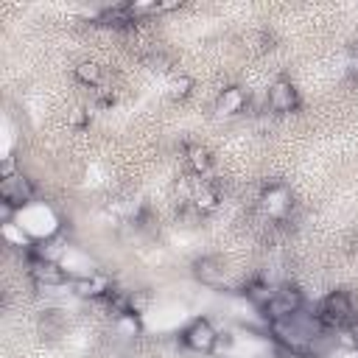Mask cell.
<instances>
[{
  "label": "cell",
  "instance_id": "obj_1",
  "mask_svg": "<svg viewBox=\"0 0 358 358\" xmlns=\"http://www.w3.org/2000/svg\"><path fill=\"white\" fill-rule=\"evenodd\" d=\"M257 210H260L263 221H274V224H291V210H294V196H291V187H288L282 179L263 182Z\"/></svg>",
  "mask_w": 358,
  "mask_h": 358
},
{
  "label": "cell",
  "instance_id": "obj_2",
  "mask_svg": "<svg viewBox=\"0 0 358 358\" xmlns=\"http://www.w3.org/2000/svg\"><path fill=\"white\" fill-rule=\"evenodd\" d=\"M316 316H319V322L324 324V330H344L358 313H355V308H352L350 294H344V291H330V294L322 299Z\"/></svg>",
  "mask_w": 358,
  "mask_h": 358
},
{
  "label": "cell",
  "instance_id": "obj_3",
  "mask_svg": "<svg viewBox=\"0 0 358 358\" xmlns=\"http://www.w3.org/2000/svg\"><path fill=\"white\" fill-rule=\"evenodd\" d=\"M28 274L31 280L39 285V288H59L64 285L70 277H67V268H62V263L56 260H45L34 252V246L28 249Z\"/></svg>",
  "mask_w": 358,
  "mask_h": 358
},
{
  "label": "cell",
  "instance_id": "obj_4",
  "mask_svg": "<svg viewBox=\"0 0 358 358\" xmlns=\"http://www.w3.org/2000/svg\"><path fill=\"white\" fill-rule=\"evenodd\" d=\"M296 310H302V291H299L296 285H291V282L277 285L271 302L263 308V313L268 316V322H274V319H288V316H294Z\"/></svg>",
  "mask_w": 358,
  "mask_h": 358
},
{
  "label": "cell",
  "instance_id": "obj_5",
  "mask_svg": "<svg viewBox=\"0 0 358 358\" xmlns=\"http://www.w3.org/2000/svg\"><path fill=\"white\" fill-rule=\"evenodd\" d=\"M182 341H185V347H190L193 352H213V350H215V341H218V330L213 327L210 319L201 316V319H193V322L185 327Z\"/></svg>",
  "mask_w": 358,
  "mask_h": 358
},
{
  "label": "cell",
  "instance_id": "obj_6",
  "mask_svg": "<svg viewBox=\"0 0 358 358\" xmlns=\"http://www.w3.org/2000/svg\"><path fill=\"white\" fill-rule=\"evenodd\" d=\"M299 106V92L288 78H277L268 90H266V109L277 112V115H288Z\"/></svg>",
  "mask_w": 358,
  "mask_h": 358
},
{
  "label": "cell",
  "instance_id": "obj_7",
  "mask_svg": "<svg viewBox=\"0 0 358 358\" xmlns=\"http://www.w3.org/2000/svg\"><path fill=\"white\" fill-rule=\"evenodd\" d=\"M70 288H73V294L81 296V299H103L106 294L115 291L112 280H109L106 274H101V271H90V274L73 277V280H70Z\"/></svg>",
  "mask_w": 358,
  "mask_h": 358
},
{
  "label": "cell",
  "instance_id": "obj_8",
  "mask_svg": "<svg viewBox=\"0 0 358 358\" xmlns=\"http://www.w3.org/2000/svg\"><path fill=\"white\" fill-rule=\"evenodd\" d=\"M193 274H196L199 282H204V285H210V288H224L229 271H227V263H224L221 257L204 255V257H199V260L193 263Z\"/></svg>",
  "mask_w": 358,
  "mask_h": 358
},
{
  "label": "cell",
  "instance_id": "obj_9",
  "mask_svg": "<svg viewBox=\"0 0 358 358\" xmlns=\"http://www.w3.org/2000/svg\"><path fill=\"white\" fill-rule=\"evenodd\" d=\"M0 199L8 201V204H14L17 210H22V207L34 199V185H31V179L22 176V173H14V176H8V179H0Z\"/></svg>",
  "mask_w": 358,
  "mask_h": 358
},
{
  "label": "cell",
  "instance_id": "obj_10",
  "mask_svg": "<svg viewBox=\"0 0 358 358\" xmlns=\"http://www.w3.org/2000/svg\"><path fill=\"white\" fill-rule=\"evenodd\" d=\"M246 109H249V92L243 87H227V90H221V95L215 101V112L218 115L235 117V115H243Z\"/></svg>",
  "mask_w": 358,
  "mask_h": 358
},
{
  "label": "cell",
  "instance_id": "obj_11",
  "mask_svg": "<svg viewBox=\"0 0 358 358\" xmlns=\"http://www.w3.org/2000/svg\"><path fill=\"white\" fill-rule=\"evenodd\" d=\"M185 165L193 176H207V171L213 168V154L207 145L201 143H187L185 145Z\"/></svg>",
  "mask_w": 358,
  "mask_h": 358
},
{
  "label": "cell",
  "instance_id": "obj_12",
  "mask_svg": "<svg viewBox=\"0 0 358 358\" xmlns=\"http://www.w3.org/2000/svg\"><path fill=\"white\" fill-rule=\"evenodd\" d=\"M73 76H76V81L84 84V87H101V81H103V67H101L98 62H92V59H84V62H78V64L73 67Z\"/></svg>",
  "mask_w": 358,
  "mask_h": 358
},
{
  "label": "cell",
  "instance_id": "obj_13",
  "mask_svg": "<svg viewBox=\"0 0 358 358\" xmlns=\"http://www.w3.org/2000/svg\"><path fill=\"white\" fill-rule=\"evenodd\" d=\"M115 330H117V336H126V338H134V336H140V319H137V313H123V316H117L115 319Z\"/></svg>",
  "mask_w": 358,
  "mask_h": 358
},
{
  "label": "cell",
  "instance_id": "obj_14",
  "mask_svg": "<svg viewBox=\"0 0 358 358\" xmlns=\"http://www.w3.org/2000/svg\"><path fill=\"white\" fill-rule=\"evenodd\" d=\"M193 90V78L190 76H173L171 78V98L173 101H185Z\"/></svg>",
  "mask_w": 358,
  "mask_h": 358
},
{
  "label": "cell",
  "instance_id": "obj_15",
  "mask_svg": "<svg viewBox=\"0 0 358 358\" xmlns=\"http://www.w3.org/2000/svg\"><path fill=\"white\" fill-rule=\"evenodd\" d=\"M148 299H151V296H148V291H129V310L140 316V313L145 310Z\"/></svg>",
  "mask_w": 358,
  "mask_h": 358
},
{
  "label": "cell",
  "instance_id": "obj_16",
  "mask_svg": "<svg viewBox=\"0 0 358 358\" xmlns=\"http://www.w3.org/2000/svg\"><path fill=\"white\" fill-rule=\"evenodd\" d=\"M232 344H235V336H232V333H227V330H224V333L218 330V341H215V350H229Z\"/></svg>",
  "mask_w": 358,
  "mask_h": 358
},
{
  "label": "cell",
  "instance_id": "obj_17",
  "mask_svg": "<svg viewBox=\"0 0 358 358\" xmlns=\"http://www.w3.org/2000/svg\"><path fill=\"white\" fill-rule=\"evenodd\" d=\"M347 67H350V76L358 78V45L350 48V62H347Z\"/></svg>",
  "mask_w": 358,
  "mask_h": 358
},
{
  "label": "cell",
  "instance_id": "obj_18",
  "mask_svg": "<svg viewBox=\"0 0 358 358\" xmlns=\"http://www.w3.org/2000/svg\"><path fill=\"white\" fill-rule=\"evenodd\" d=\"M347 330H350V336H352V341H355V347H358V316L347 324Z\"/></svg>",
  "mask_w": 358,
  "mask_h": 358
}]
</instances>
